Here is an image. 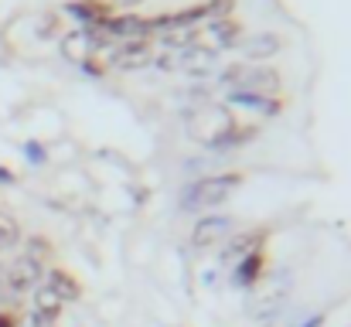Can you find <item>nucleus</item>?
Masks as SVG:
<instances>
[{
    "label": "nucleus",
    "instance_id": "f257e3e1",
    "mask_svg": "<svg viewBox=\"0 0 351 327\" xmlns=\"http://www.w3.org/2000/svg\"><path fill=\"white\" fill-rule=\"evenodd\" d=\"M222 86H229L232 96H273L280 93V72L256 62H235L222 72Z\"/></svg>",
    "mask_w": 351,
    "mask_h": 327
},
{
    "label": "nucleus",
    "instance_id": "f03ea898",
    "mask_svg": "<svg viewBox=\"0 0 351 327\" xmlns=\"http://www.w3.org/2000/svg\"><path fill=\"white\" fill-rule=\"evenodd\" d=\"M239 184H242V174H215V178L195 181L184 191V208H215V205H222L232 195Z\"/></svg>",
    "mask_w": 351,
    "mask_h": 327
},
{
    "label": "nucleus",
    "instance_id": "7ed1b4c3",
    "mask_svg": "<svg viewBox=\"0 0 351 327\" xmlns=\"http://www.w3.org/2000/svg\"><path fill=\"white\" fill-rule=\"evenodd\" d=\"M232 126L235 123H232V116H229V109H222V106L195 109V112L188 116V130H191V136L202 140V143H208V147H222V140L229 136Z\"/></svg>",
    "mask_w": 351,
    "mask_h": 327
},
{
    "label": "nucleus",
    "instance_id": "20e7f679",
    "mask_svg": "<svg viewBox=\"0 0 351 327\" xmlns=\"http://www.w3.org/2000/svg\"><path fill=\"white\" fill-rule=\"evenodd\" d=\"M229 232H232V218H229V215H205L198 225H195L191 242H195L198 249H208V245L222 242Z\"/></svg>",
    "mask_w": 351,
    "mask_h": 327
},
{
    "label": "nucleus",
    "instance_id": "39448f33",
    "mask_svg": "<svg viewBox=\"0 0 351 327\" xmlns=\"http://www.w3.org/2000/svg\"><path fill=\"white\" fill-rule=\"evenodd\" d=\"M38 276H41V263H34V259L21 256L17 263H10V266H7V283H3V287H10L14 293H21V290L34 287V280H38Z\"/></svg>",
    "mask_w": 351,
    "mask_h": 327
},
{
    "label": "nucleus",
    "instance_id": "423d86ee",
    "mask_svg": "<svg viewBox=\"0 0 351 327\" xmlns=\"http://www.w3.org/2000/svg\"><path fill=\"white\" fill-rule=\"evenodd\" d=\"M280 45H283V41H280L276 34H266V31H263V34H252V38H245V41H242V55H245V58H252V62L259 65V58L276 55V51H280Z\"/></svg>",
    "mask_w": 351,
    "mask_h": 327
},
{
    "label": "nucleus",
    "instance_id": "0eeeda50",
    "mask_svg": "<svg viewBox=\"0 0 351 327\" xmlns=\"http://www.w3.org/2000/svg\"><path fill=\"white\" fill-rule=\"evenodd\" d=\"M45 287H48L62 304H69V300H75V297H79V283H75L65 269H51V273L45 276Z\"/></svg>",
    "mask_w": 351,
    "mask_h": 327
},
{
    "label": "nucleus",
    "instance_id": "6e6552de",
    "mask_svg": "<svg viewBox=\"0 0 351 327\" xmlns=\"http://www.w3.org/2000/svg\"><path fill=\"white\" fill-rule=\"evenodd\" d=\"M239 24L232 21H212V27H208V45L212 48H229V45H239Z\"/></svg>",
    "mask_w": 351,
    "mask_h": 327
},
{
    "label": "nucleus",
    "instance_id": "1a4fd4ad",
    "mask_svg": "<svg viewBox=\"0 0 351 327\" xmlns=\"http://www.w3.org/2000/svg\"><path fill=\"white\" fill-rule=\"evenodd\" d=\"M147 62H150V48H147L143 41H136V45L119 48L117 51V65L119 69H140V65H147Z\"/></svg>",
    "mask_w": 351,
    "mask_h": 327
},
{
    "label": "nucleus",
    "instance_id": "9d476101",
    "mask_svg": "<svg viewBox=\"0 0 351 327\" xmlns=\"http://www.w3.org/2000/svg\"><path fill=\"white\" fill-rule=\"evenodd\" d=\"M96 45H99V38H96L93 31H79V34H72V38L65 41V55L75 62V58H86Z\"/></svg>",
    "mask_w": 351,
    "mask_h": 327
},
{
    "label": "nucleus",
    "instance_id": "9b49d317",
    "mask_svg": "<svg viewBox=\"0 0 351 327\" xmlns=\"http://www.w3.org/2000/svg\"><path fill=\"white\" fill-rule=\"evenodd\" d=\"M263 242V232H245V235H239L229 242V252H226V259H245V256H252V252H259L256 245Z\"/></svg>",
    "mask_w": 351,
    "mask_h": 327
},
{
    "label": "nucleus",
    "instance_id": "f8f14e48",
    "mask_svg": "<svg viewBox=\"0 0 351 327\" xmlns=\"http://www.w3.org/2000/svg\"><path fill=\"white\" fill-rule=\"evenodd\" d=\"M263 273V252H252L245 259H239V269H235V283H256Z\"/></svg>",
    "mask_w": 351,
    "mask_h": 327
},
{
    "label": "nucleus",
    "instance_id": "ddd939ff",
    "mask_svg": "<svg viewBox=\"0 0 351 327\" xmlns=\"http://www.w3.org/2000/svg\"><path fill=\"white\" fill-rule=\"evenodd\" d=\"M34 311H38V314H51V317H55V314L62 311V300H58L45 283H41V287H38V293H34Z\"/></svg>",
    "mask_w": 351,
    "mask_h": 327
},
{
    "label": "nucleus",
    "instance_id": "4468645a",
    "mask_svg": "<svg viewBox=\"0 0 351 327\" xmlns=\"http://www.w3.org/2000/svg\"><path fill=\"white\" fill-rule=\"evenodd\" d=\"M17 235H21V232H17V221L10 215H0V256L17 245Z\"/></svg>",
    "mask_w": 351,
    "mask_h": 327
},
{
    "label": "nucleus",
    "instance_id": "2eb2a0df",
    "mask_svg": "<svg viewBox=\"0 0 351 327\" xmlns=\"http://www.w3.org/2000/svg\"><path fill=\"white\" fill-rule=\"evenodd\" d=\"M48 249H51V245H48L45 239H38V235H34V239H27V249H24V256H27V259H34V263H45Z\"/></svg>",
    "mask_w": 351,
    "mask_h": 327
},
{
    "label": "nucleus",
    "instance_id": "dca6fc26",
    "mask_svg": "<svg viewBox=\"0 0 351 327\" xmlns=\"http://www.w3.org/2000/svg\"><path fill=\"white\" fill-rule=\"evenodd\" d=\"M31 327H55V317H51V314H38V311H34Z\"/></svg>",
    "mask_w": 351,
    "mask_h": 327
},
{
    "label": "nucleus",
    "instance_id": "f3484780",
    "mask_svg": "<svg viewBox=\"0 0 351 327\" xmlns=\"http://www.w3.org/2000/svg\"><path fill=\"white\" fill-rule=\"evenodd\" d=\"M0 327H14V317L10 314H0Z\"/></svg>",
    "mask_w": 351,
    "mask_h": 327
},
{
    "label": "nucleus",
    "instance_id": "a211bd4d",
    "mask_svg": "<svg viewBox=\"0 0 351 327\" xmlns=\"http://www.w3.org/2000/svg\"><path fill=\"white\" fill-rule=\"evenodd\" d=\"M304 327H321V317H314V321H307Z\"/></svg>",
    "mask_w": 351,
    "mask_h": 327
},
{
    "label": "nucleus",
    "instance_id": "6ab92c4d",
    "mask_svg": "<svg viewBox=\"0 0 351 327\" xmlns=\"http://www.w3.org/2000/svg\"><path fill=\"white\" fill-rule=\"evenodd\" d=\"M117 3H130V7H133V3H140V0H117Z\"/></svg>",
    "mask_w": 351,
    "mask_h": 327
}]
</instances>
